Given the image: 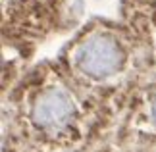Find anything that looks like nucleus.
I'll return each instance as SVG.
<instances>
[{"instance_id":"obj_1","label":"nucleus","mask_w":156,"mask_h":152,"mask_svg":"<svg viewBox=\"0 0 156 152\" xmlns=\"http://www.w3.org/2000/svg\"><path fill=\"white\" fill-rule=\"evenodd\" d=\"M122 64L118 44L106 37H93L77 50V65L91 77H106Z\"/></svg>"},{"instance_id":"obj_2","label":"nucleus","mask_w":156,"mask_h":152,"mask_svg":"<svg viewBox=\"0 0 156 152\" xmlns=\"http://www.w3.org/2000/svg\"><path fill=\"white\" fill-rule=\"evenodd\" d=\"M71 114H73L71 98L60 89H50L41 94L33 108V119L43 127L62 125L71 118Z\"/></svg>"},{"instance_id":"obj_3","label":"nucleus","mask_w":156,"mask_h":152,"mask_svg":"<svg viewBox=\"0 0 156 152\" xmlns=\"http://www.w3.org/2000/svg\"><path fill=\"white\" fill-rule=\"evenodd\" d=\"M152 115H154V121H156V100H154V104H152Z\"/></svg>"}]
</instances>
